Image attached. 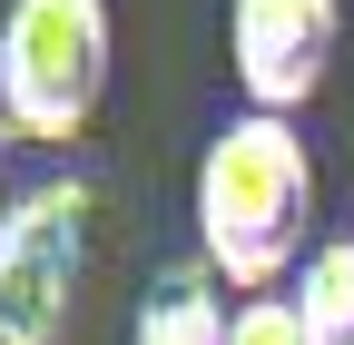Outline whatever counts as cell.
<instances>
[{"instance_id":"cell-8","label":"cell","mask_w":354,"mask_h":345,"mask_svg":"<svg viewBox=\"0 0 354 345\" xmlns=\"http://www.w3.org/2000/svg\"><path fill=\"white\" fill-rule=\"evenodd\" d=\"M10 148H20V128H10V109H0V168H10Z\"/></svg>"},{"instance_id":"cell-1","label":"cell","mask_w":354,"mask_h":345,"mask_svg":"<svg viewBox=\"0 0 354 345\" xmlns=\"http://www.w3.org/2000/svg\"><path fill=\"white\" fill-rule=\"evenodd\" d=\"M305 227H315V158H305L295 118H256L236 109L197 158V247L207 267L227 276L236 296H266L276 276H295Z\"/></svg>"},{"instance_id":"cell-5","label":"cell","mask_w":354,"mask_h":345,"mask_svg":"<svg viewBox=\"0 0 354 345\" xmlns=\"http://www.w3.org/2000/svg\"><path fill=\"white\" fill-rule=\"evenodd\" d=\"M295 326L305 345H354V237H325L295 267Z\"/></svg>"},{"instance_id":"cell-6","label":"cell","mask_w":354,"mask_h":345,"mask_svg":"<svg viewBox=\"0 0 354 345\" xmlns=\"http://www.w3.org/2000/svg\"><path fill=\"white\" fill-rule=\"evenodd\" d=\"M138 345H227V306H216L207 286H187V276H177L167 296H148Z\"/></svg>"},{"instance_id":"cell-7","label":"cell","mask_w":354,"mask_h":345,"mask_svg":"<svg viewBox=\"0 0 354 345\" xmlns=\"http://www.w3.org/2000/svg\"><path fill=\"white\" fill-rule=\"evenodd\" d=\"M227 345H305V326H295V296H246V306L227 316Z\"/></svg>"},{"instance_id":"cell-4","label":"cell","mask_w":354,"mask_h":345,"mask_svg":"<svg viewBox=\"0 0 354 345\" xmlns=\"http://www.w3.org/2000/svg\"><path fill=\"white\" fill-rule=\"evenodd\" d=\"M335 30H344L335 0H236L227 10V60H236L246 109L256 118H295L335 69Z\"/></svg>"},{"instance_id":"cell-3","label":"cell","mask_w":354,"mask_h":345,"mask_svg":"<svg viewBox=\"0 0 354 345\" xmlns=\"http://www.w3.org/2000/svg\"><path fill=\"white\" fill-rule=\"evenodd\" d=\"M88 256V188L39 178L0 207V345H59Z\"/></svg>"},{"instance_id":"cell-2","label":"cell","mask_w":354,"mask_h":345,"mask_svg":"<svg viewBox=\"0 0 354 345\" xmlns=\"http://www.w3.org/2000/svg\"><path fill=\"white\" fill-rule=\"evenodd\" d=\"M109 99V0H10L0 10V109L20 139L69 148Z\"/></svg>"}]
</instances>
